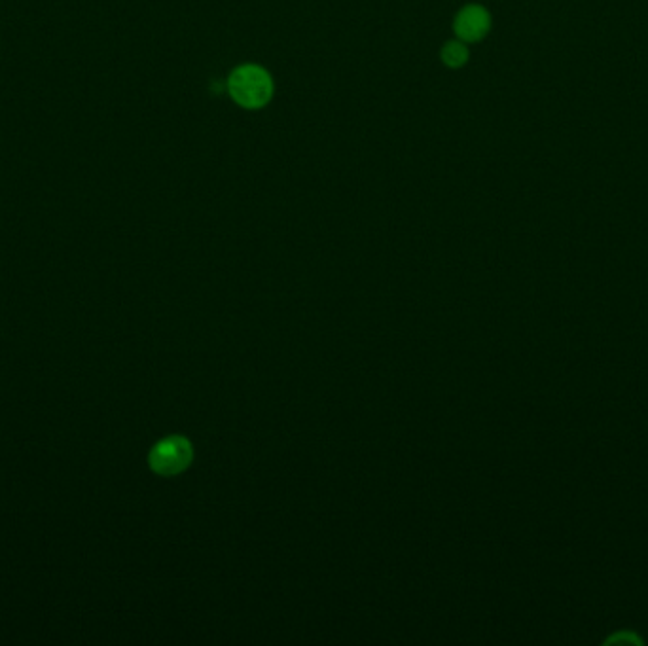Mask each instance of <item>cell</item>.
Wrapping results in <instances>:
<instances>
[{"mask_svg": "<svg viewBox=\"0 0 648 646\" xmlns=\"http://www.w3.org/2000/svg\"><path fill=\"white\" fill-rule=\"evenodd\" d=\"M226 91L237 107L254 112L273 101L275 80L271 72L258 63H241L228 74Z\"/></svg>", "mask_w": 648, "mask_h": 646, "instance_id": "obj_1", "label": "cell"}, {"mask_svg": "<svg viewBox=\"0 0 648 646\" xmlns=\"http://www.w3.org/2000/svg\"><path fill=\"white\" fill-rule=\"evenodd\" d=\"M192 459V442L184 436H169L152 448L148 455V465L160 476H177L192 465Z\"/></svg>", "mask_w": 648, "mask_h": 646, "instance_id": "obj_2", "label": "cell"}, {"mask_svg": "<svg viewBox=\"0 0 648 646\" xmlns=\"http://www.w3.org/2000/svg\"><path fill=\"white\" fill-rule=\"evenodd\" d=\"M491 25H493V19H491V14L486 6L467 4L455 14L451 29H453L455 38L463 40L465 44H476V42H482L489 35Z\"/></svg>", "mask_w": 648, "mask_h": 646, "instance_id": "obj_3", "label": "cell"}, {"mask_svg": "<svg viewBox=\"0 0 648 646\" xmlns=\"http://www.w3.org/2000/svg\"><path fill=\"white\" fill-rule=\"evenodd\" d=\"M468 59H470L468 44L459 38H451L440 48V61L446 69H451V71H459V69L467 67Z\"/></svg>", "mask_w": 648, "mask_h": 646, "instance_id": "obj_4", "label": "cell"}]
</instances>
